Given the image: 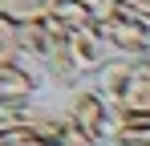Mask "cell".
Here are the masks:
<instances>
[{"label":"cell","mask_w":150,"mask_h":146,"mask_svg":"<svg viewBox=\"0 0 150 146\" xmlns=\"http://www.w3.org/2000/svg\"><path fill=\"white\" fill-rule=\"evenodd\" d=\"M98 33L105 37V45L114 49V57H146V45H150V24L142 16H134L130 8L122 4V12L114 21L98 24Z\"/></svg>","instance_id":"obj_3"},{"label":"cell","mask_w":150,"mask_h":146,"mask_svg":"<svg viewBox=\"0 0 150 146\" xmlns=\"http://www.w3.org/2000/svg\"><path fill=\"white\" fill-rule=\"evenodd\" d=\"M0 114H4V110H0Z\"/></svg>","instance_id":"obj_11"},{"label":"cell","mask_w":150,"mask_h":146,"mask_svg":"<svg viewBox=\"0 0 150 146\" xmlns=\"http://www.w3.org/2000/svg\"><path fill=\"white\" fill-rule=\"evenodd\" d=\"M126 8H130L134 16H142V21L150 24V0H126Z\"/></svg>","instance_id":"obj_8"},{"label":"cell","mask_w":150,"mask_h":146,"mask_svg":"<svg viewBox=\"0 0 150 146\" xmlns=\"http://www.w3.org/2000/svg\"><path fill=\"white\" fill-rule=\"evenodd\" d=\"M69 53H73V61H77V69L85 73H98L105 61H114V49L105 45V37H101L98 28H77V33H69Z\"/></svg>","instance_id":"obj_4"},{"label":"cell","mask_w":150,"mask_h":146,"mask_svg":"<svg viewBox=\"0 0 150 146\" xmlns=\"http://www.w3.org/2000/svg\"><path fill=\"white\" fill-rule=\"evenodd\" d=\"M118 114H150V57H130Z\"/></svg>","instance_id":"obj_5"},{"label":"cell","mask_w":150,"mask_h":146,"mask_svg":"<svg viewBox=\"0 0 150 146\" xmlns=\"http://www.w3.org/2000/svg\"><path fill=\"white\" fill-rule=\"evenodd\" d=\"M4 8H8V0H0V16H4Z\"/></svg>","instance_id":"obj_9"},{"label":"cell","mask_w":150,"mask_h":146,"mask_svg":"<svg viewBox=\"0 0 150 146\" xmlns=\"http://www.w3.org/2000/svg\"><path fill=\"white\" fill-rule=\"evenodd\" d=\"M146 57H150V45H146Z\"/></svg>","instance_id":"obj_10"},{"label":"cell","mask_w":150,"mask_h":146,"mask_svg":"<svg viewBox=\"0 0 150 146\" xmlns=\"http://www.w3.org/2000/svg\"><path fill=\"white\" fill-rule=\"evenodd\" d=\"M65 118L73 122L81 134H89L93 146H110L118 134V106L101 94L93 81H81L65 97Z\"/></svg>","instance_id":"obj_1"},{"label":"cell","mask_w":150,"mask_h":146,"mask_svg":"<svg viewBox=\"0 0 150 146\" xmlns=\"http://www.w3.org/2000/svg\"><path fill=\"white\" fill-rule=\"evenodd\" d=\"M114 146H150V114H118Z\"/></svg>","instance_id":"obj_6"},{"label":"cell","mask_w":150,"mask_h":146,"mask_svg":"<svg viewBox=\"0 0 150 146\" xmlns=\"http://www.w3.org/2000/svg\"><path fill=\"white\" fill-rule=\"evenodd\" d=\"M41 81H49L45 77V65H37V61H28L21 57L16 65H4L0 69V110H21L28 106L37 89H41Z\"/></svg>","instance_id":"obj_2"},{"label":"cell","mask_w":150,"mask_h":146,"mask_svg":"<svg viewBox=\"0 0 150 146\" xmlns=\"http://www.w3.org/2000/svg\"><path fill=\"white\" fill-rule=\"evenodd\" d=\"M110 146H114V142H110Z\"/></svg>","instance_id":"obj_12"},{"label":"cell","mask_w":150,"mask_h":146,"mask_svg":"<svg viewBox=\"0 0 150 146\" xmlns=\"http://www.w3.org/2000/svg\"><path fill=\"white\" fill-rule=\"evenodd\" d=\"M25 53H21V41H16V24L8 16H0V69L4 65H16Z\"/></svg>","instance_id":"obj_7"}]
</instances>
